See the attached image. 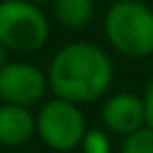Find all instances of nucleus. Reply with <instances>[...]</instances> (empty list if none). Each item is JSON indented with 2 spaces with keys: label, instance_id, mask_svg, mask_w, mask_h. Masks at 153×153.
Segmentation results:
<instances>
[{
  "label": "nucleus",
  "instance_id": "1a4fd4ad",
  "mask_svg": "<svg viewBox=\"0 0 153 153\" xmlns=\"http://www.w3.org/2000/svg\"><path fill=\"white\" fill-rule=\"evenodd\" d=\"M122 153H153V128L142 126V128L133 131L131 135H126Z\"/></svg>",
  "mask_w": 153,
  "mask_h": 153
},
{
  "label": "nucleus",
  "instance_id": "7ed1b4c3",
  "mask_svg": "<svg viewBox=\"0 0 153 153\" xmlns=\"http://www.w3.org/2000/svg\"><path fill=\"white\" fill-rule=\"evenodd\" d=\"M50 36L45 14L32 0L0 2V43L11 52L32 54L43 48Z\"/></svg>",
  "mask_w": 153,
  "mask_h": 153
},
{
  "label": "nucleus",
  "instance_id": "9d476101",
  "mask_svg": "<svg viewBox=\"0 0 153 153\" xmlns=\"http://www.w3.org/2000/svg\"><path fill=\"white\" fill-rule=\"evenodd\" d=\"M83 153H110V142L104 131H86L81 140Z\"/></svg>",
  "mask_w": 153,
  "mask_h": 153
},
{
  "label": "nucleus",
  "instance_id": "20e7f679",
  "mask_svg": "<svg viewBox=\"0 0 153 153\" xmlns=\"http://www.w3.org/2000/svg\"><path fill=\"white\" fill-rule=\"evenodd\" d=\"M36 131L45 144L54 151H72L81 144L86 133V120L74 101L56 99L48 101L36 117Z\"/></svg>",
  "mask_w": 153,
  "mask_h": 153
},
{
  "label": "nucleus",
  "instance_id": "39448f33",
  "mask_svg": "<svg viewBox=\"0 0 153 153\" xmlns=\"http://www.w3.org/2000/svg\"><path fill=\"white\" fill-rule=\"evenodd\" d=\"M48 76L32 63H5L0 68V99L5 104L34 106L48 90Z\"/></svg>",
  "mask_w": 153,
  "mask_h": 153
},
{
  "label": "nucleus",
  "instance_id": "0eeeda50",
  "mask_svg": "<svg viewBox=\"0 0 153 153\" xmlns=\"http://www.w3.org/2000/svg\"><path fill=\"white\" fill-rule=\"evenodd\" d=\"M36 131V120L27 110V106L2 104L0 106V144L20 146Z\"/></svg>",
  "mask_w": 153,
  "mask_h": 153
},
{
  "label": "nucleus",
  "instance_id": "f8f14e48",
  "mask_svg": "<svg viewBox=\"0 0 153 153\" xmlns=\"http://www.w3.org/2000/svg\"><path fill=\"white\" fill-rule=\"evenodd\" d=\"M7 52H9V50H7L5 45L0 43V68H2V65L7 63Z\"/></svg>",
  "mask_w": 153,
  "mask_h": 153
},
{
  "label": "nucleus",
  "instance_id": "423d86ee",
  "mask_svg": "<svg viewBox=\"0 0 153 153\" xmlns=\"http://www.w3.org/2000/svg\"><path fill=\"white\" fill-rule=\"evenodd\" d=\"M101 120L106 128L120 135H131L133 131L142 128L146 124V115H144V99L131 92H117L104 104L101 110Z\"/></svg>",
  "mask_w": 153,
  "mask_h": 153
},
{
  "label": "nucleus",
  "instance_id": "f03ea898",
  "mask_svg": "<svg viewBox=\"0 0 153 153\" xmlns=\"http://www.w3.org/2000/svg\"><path fill=\"white\" fill-rule=\"evenodd\" d=\"M104 34L120 54L149 56L153 54V11L144 2L117 0L104 16Z\"/></svg>",
  "mask_w": 153,
  "mask_h": 153
},
{
  "label": "nucleus",
  "instance_id": "9b49d317",
  "mask_svg": "<svg viewBox=\"0 0 153 153\" xmlns=\"http://www.w3.org/2000/svg\"><path fill=\"white\" fill-rule=\"evenodd\" d=\"M144 115H146V126L153 128V79L146 86V95H144Z\"/></svg>",
  "mask_w": 153,
  "mask_h": 153
},
{
  "label": "nucleus",
  "instance_id": "ddd939ff",
  "mask_svg": "<svg viewBox=\"0 0 153 153\" xmlns=\"http://www.w3.org/2000/svg\"><path fill=\"white\" fill-rule=\"evenodd\" d=\"M32 2H36V5H38V2H48V0H32Z\"/></svg>",
  "mask_w": 153,
  "mask_h": 153
},
{
  "label": "nucleus",
  "instance_id": "4468645a",
  "mask_svg": "<svg viewBox=\"0 0 153 153\" xmlns=\"http://www.w3.org/2000/svg\"><path fill=\"white\" fill-rule=\"evenodd\" d=\"M131 2H144V0H131Z\"/></svg>",
  "mask_w": 153,
  "mask_h": 153
},
{
  "label": "nucleus",
  "instance_id": "6e6552de",
  "mask_svg": "<svg viewBox=\"0 0 153 153\" xmlns=\"http://www.w3.org/2000/svg\"><path fill=\"white\" fill-rule=\"evenodd\" d=\"M95 0H54V16L63 27L79 29L90 23Z\"/></svg>",
  "mask_w": 153,
  "mask_h": 153
},
{
  "label": "nucleus",
  "instance_id": "f257e3e1",
  "mask_svg": "<svg viewBox=\"0 0 153 153\" xmlns=\"http://www.w3.org/2000/svg\"><path fill=\"white\" fill-rule=\"evenodd\" d=\"M113 63L101 48L86 41L68 43L54 54L48 83L54 95L74 104H88L101 97L113 83Z\"/></svg>",
  "mask_w": 153,
  "mask_h": 153
}]
</instances>
